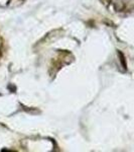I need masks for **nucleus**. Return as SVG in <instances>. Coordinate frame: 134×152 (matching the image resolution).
<instances>
[]
</instances>
